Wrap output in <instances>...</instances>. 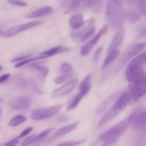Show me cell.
Listing matches in <instances>:
<instances>
[{"label": "cell", "instance_id": "obj_22", "mask_svg": "<svg viewBox=\"0 0 146 146\" xmlns=\"http://www.w3.org/2000/svg\"><path fill=\"white\" fill-rule=\"evenodd\" d=\"M68 48H66V47H63V46H56L54 47V48H51L49 50H47V51H44V52L41 53L40 54V56H44V58H48V57H51L52 56L56 55V54H60V53H63L65 52V51H68Z\"/></svg>", "mask_w": 146, "mask_h": 146}, {"label": "cell", "instance_id": "obj_1", "mask_svg": "<svg viewBox=\"0 0 146 146\" xmlns=\"http://www.w3.org/2000/svg\"><path fill=\"white\" fill-rule=\"evenodd\" d=\"M106 16L108 24L113 29L123 28L126 19V10L123 1L118 0H110L106 1Z\"/></svg>", "mask_w": 146, "mask_h": 146}, {"label": "cell", "instance_id": "obj_46", "mask_svg": "<svg viewBox=\"0 0 146 146\" xmlns=\"http://www.w3.org/2000/svg\"><path fill=\"white\" fill-rule=\"evenodd\" d=\"M143 146H144V145H143Z\"/></svg>", "mask_w": 146, "mask_h": 146}, {"label": "cell", "instance_id": "obj_45", "mask_svg": "<svg viewBox=\"0 0 146 146\" xmlns=\"http://www.w3.org/2000/svg\"><path fill=\"white\" fill-rule=\"evenodd\" d=\"M0 113H1V108H0Z\"/></svg>", "mask_w": 146, "mask_h": 146}, {"label": "cell", "instance_id": "obj_37", "mask_svg": "<svg viewBox=\"0 0 146 146\" xmlns=\"http://www.w3.org/2000/svg\"><path fill=\"white\" fill-rule=\"evenodd\" d=\"M7 2L10 4H12V5H15V6H19V7H26V6L27 5V3L21 1H8Z\"/></svg>", "mask_w": 146, "mask_h": 146}, {"label": "cell", "instance_id": "obj_33", "mask_svg": "<svg viewBox=\"0 0 146 146\" xmlns=\"http://www.w3.org/2000/svg\"><path fill=\"white\" fill-rule=\"evenodd\" d=\"M135 4H137L138 10L140 14L142 15H145L146 12V1H135Z\"/></svg>", "mask_w": 146, "mask_h": 146}, {"label": "cell", "instance_id": "obj_5", "mask_svg": "<svg viewBox=\"0 0 146 146\" xmlns=\"http://www.w3.org/2000/svg\"><path fill=\"white\" fill-rule=\"evenodd\" d=\"M145 52L140 54L138 56L132 60L128 64L125 71V77L128 82L131 81L133 78L142 70H143V66L145 64Z\"/></svg>", "mask_w": 146, "mask_h": 146}, {"label": "cell", "instance_id": "obj_4", "mask_svg": "<svg viewBox=\"0 0 146 146\" xmlns=\"http://www.w3.org/2000/svg\"><path fill=\"white\" fill-rule=\"evenodd\" d=\"M128 95L130 97V102L132 104L136 102L138 100L145 95V75L143 70L138 73L128 86Z\"/></svg>", "mask_w": 146, "mask_h": 146}, {"label": "cell", "instance_id": "obj_39", "mask_svg": "<svg viewBox=\"0 0 146 146\" xmlns=\"http://www.w3.org/2000/svg\"><path fill=\"white\" fill-rule=\"evenodd\" d=\"M9 78H10L9 74H4V75L1 76H0V84H2V83L7 81Z\"/></svg>", "mask_w": 146, "mask_h": 146}, {"label": "cell", "instance_id": "obj_42", "mask_svg": "<svg viewBox=\"0 0 146 146\" xmlns=\"http://www.w3.org/2000/svg\"><path fill=\"white\" fill-rule=\"evenodd\" d=\"M101 51H102V47H100V48H98V49L96 50V51L95 55H94V61H96L97 60H98L99 55L101 53Z\"/></svg>", "mask_w": 146, "mask_h": 146}, {"label": "cell", "instance_id": "obj_14", "mask_svg": "<svg viewBox=\"0 0 146 146\" xmlns=\"http://www.w3.org/2000/svg\"><path fill=\"white\" fill-rule=\"evenodd\" d=\"M10 108L15 110H25L29 108L31 105V101L28 97L17 96L10 100L8 103Z\"/></svg>", "mask_w": 146, "mask_h": 146}, {"label": "cell", "instance_id": "obj_44", "mask_svg": "<svg viewBox=\"0 0 146 146\" xmlns=\"http://www.w3.org/2000/svg\"><path fill=\"white\" fill-rule=\"evenodd\" d=\"M1 68H2V66H0V70H1Z\"/></svg>", "mask_w": 146, "mask_h": 146}, {"label": "cell", "instance_id": "obj_34", "mask_svg": "<svg viewBox=\"0 0 146 146\" xmlns=\"http://www.w3.org/2000/svg\"><path fill=\"white\" fill-rule=\"evenodd\" d=\"M85 141V139H81L79 140V141H68V142H64L62 143H60L56 146H78L81 145V144H82L83 143H84Z\"/></svg>", "mask_w": 146, "mask_h": 146}, {"label": "cell", "instance_id": "obj_12", "mask_svg": "<svg viewBox=\"0 0 146 146\" xmlns=\"http://www.w3.org/2000/svg\"><path fill=\"white\" fill-rule=\"evenodd\" d=\"M108 30V26L106 24V25H104V27L100 29V31L96 34L95 36H94L91 41L87 42L85 45L81 47V50H80V54H81V55L82 56L88 55V54H89L90 51H91V50H92V48H94V46L98 43V41H99L100 38H101V37L106 34V33H107Z\"/></svg>", "mask_w": 146, "mask_h": 146}, {"label": "cell", "instance_id": "obj_38", "mask_svg": "<svg viewBox=\"0 0 146 146\" xmlns=\"http://www.w3.org/2000/svg\"><path fill=\"white\" fill-rule=\"evenodd\" d=\"M18 139H17V138H15V139L11 140V141H9V142L6 143L4 146H16L18 144Z\"/></svg>", "mask_w": 146, "mask_h": 146}, {"label": "cell", "instance_id": "obj_18", "mask_svg": "<svg viewBox=\"0 0 146 146\" xmlns=\"http://www.w3.org/2000/svg\"><path fill=\"white\" fill-rule=\"evenodd\" d=\"M78 124H79V122H75L72 124H70V125H66V126L62 127L60 129L57 130L55 133L52 135V136L50 138V139L48 140L49 142L54 141V140L56 139V138H59V137L63 136V135H66V134L68 133L71 132L74 130H75L77 127L78 126Z\"/></svg>", "mask_w": 146, "mask_h": 146}, {"label": "cell", "instance_id": "obj_17", "mask_svg": "<svg viewBox=\"0 0 146 146\" xmlns=\"http://www.w3.org/2000/svg\"><path fill=\"white\" fill-rule=\"evenodd\" d=\"M124 36H125V31H124V29L121 28L120 29H118L116 34L114 36L112 41L110 44L109 47L108 48V53L111 52V51H114V50H117V48L122 44L123 41L124 39Z\"/></svg>", "mask_w": 146, "mask_h": 146}, {"label": "cell", "instance_id": "obj_24", "mask_svg": "<svg viewBox=\"0 0 146 146\" xmlns=\"http://www.w3.org/2000/svg\"><path fill=\"white\" fill-rule=\"evenodd\" d=\"M119 54H120V51L118 49L114 50V51L108 53V56H107V57L105 58L104 63H103V66H102L103 69L106 68L110 64H111L113 61H115V60L118 58Z\"/></svg>", "mask_w": 146, "mask_h": 146}, {"label": "cell", "instance_id": "obj_27", "mask_svg": "<svg viewBox=\"0 0 146 146\" xmlns=\"http://www.w3.org/2000/svg\"><path fill=\"white\" fill-rule=\"evenodd\" d=\"M44 56H35V57H31V58H27V59L24 60V61H20V62H18L17 63V64H15V66H14L16 67V68H19V67H21V66H24V65H26V64H29V63H33L34 62V61H37V60H40V59H44Z\"/></svg>", "mask_w": 146, "mask_h": 146}, {"label": "cell", "instance_id": "obj_10", "mask_svg": "<svg viewBox=\"0 0 146 146\" xmlns=\"http://www.w3.org/2000/svg\"><path fill=\"white\" fill-rule=\"evenodd\" d=\"M62 106L61 104L48 107L44 108H36L31 112V117L34 120H42L46 118H51L53 115H56L61 110Z\"/></svg>", "mask_w": 146, "mask_h": 146}, {"label": "cell", "instance_id": "obj_8", "mask_svg": "<svg viewBox=\"0 0 146 146\" xmlns=\"http://www.w3.org/2000/svg\"><path fill=\"white\" fill-rule=\"evenodd\" d=\"M128 125H130L135 130L145 128V111L143 108L135 110L128 118L126 121Z\"/></svg>", "mask_w": 146, "mask_h": 146}, {"label": "cell", "instance_id": "obj_11", "mask_svg": "<svg viewBox=\"0 0 146 146\" xmlns=\"http://www.w3.org/2000/svg\"><path fill=\"white\" fill-rule=\"evenodd\" d=\"M41 21H31V22L25 23V24H20V25H16L14 27H11L10 29H9L8 30H7L6 31H3L2 35L4 37H12L14 36L17 35V34L20 32H22V31H26V30L29 29L33 28V27H35L36 26L40 25L41 24Z\"/></svg>", "mask_w": 146, "mask_h": 146}, {"label": "cell", "instance_id": "obj_29", "mask_svg": "<svg viewBox=\"0 0 146 146\" xmlns=\"http://www.w3.org/2000/svg\"><path fill=\"white\" fill-rule=\"evenodd\" d=\"M53 130H54V128H48V129L45 130V131H42L41 133H40L38 135L36 136L34 143H38V142H40L41 141H42L43 139H44V138H45L50 133H51V131H53Z\"/></svg>", "mask_w": 146, "mask_h": 146}, {"label": "cell", "instance_id": "obj_36", "mask_svg": "<svg viewBox=\"0 0 146 146\" xmlns=\"http://www.w3.org/2000/svg\"><path fill=\"white\" fill-rule=\"evenodd\" d=\"M32 131H33V128H31V127L24 130V131H23L22 132L19 134V135L18 138H17V139H19V138H23V137L27 136V135H28V134H29Z\"/></svg>", "mask_w": 146, "mask_h": 146}, {"label": "cell", "instance_id": "obj_7", "mask_svg": "<svg viewBox=\"0 0 146 146\" xmlns=\"http://www.w3.org/2000/svg\"><path fill=\"white\" fill-rule=\"evenodd\" d=\"M95 29V20L94 19H91L84 23L78 31L71 33V37L74 39L79 40L83 42L94 34Z\"/></svg>", "mask_w": 146, "mask_h": 146}, {"label": "cell", "instance_id": "obj_3", "mask_svg": "<svg viewBox=\"0 0 146 146\" xmlns=\"http://www.w3.org/2000/svg\"><path fill=\"white\" fill-rule=\"evenodd\" d=\"M130 103V97L128 93L121 94L119 98L114 103L112 108L102 117L98 123V128L103 126L105 124L108 123L110 121H113L116 118Z\"/></svg>", "mask_w": 146, "mask_h": 146}, {"label": "cell", "instance_id": "obj_15", "mask_svg": "<svg viewBox=\"0 0 146 146\" xmlns=\"http://www.w3.org/2000/svg\"><path fill=\"white\" fill-rule=\"evenodd\" d=\"M121 91H115V93H113V94L110 95L107 98H106L98 107H97L96 110L95 111V113L97 115H99L101 114L104 113L111 105L114 104V103L116 101V100L119 98V96H121Z\"/></svg>", "mask_w": 146, "mask_h": 146}, {"label": "cell", "instance_id": "obj_26", "mask_svg": "<svg viewBox=\"0 0 146 146\" xmlns=\"http://www.w3.org/2000/svg\"><path fill=\"white\" fill-rule=\"evenodd\" d=\"M31 68H32L33 69L36 70L37 71H38L41 75V78H46V77L47 76L48 74V67L46 66H39V65H36V64H32V65L30 66Z\"/></svg>", "mask_w": 146, "mask_h": 146}, {"label": "cell", "instance_id": "obj_31", "mask_svg": "<svg viewBox=\"0 0 146 146\" xmlns=\"http://www.w3.org/2000/svg\"><path fill=\"white\" fill-rule=\"evenodd\" d=\"M73 75H74V74H73L72 73L68 74H63V75L61 76L57 77V78L54 80V82H55V84H62V83L65 82V81H66L68 79L71 78Z\"/></svg>", "mask_w": 146, "mask_h": 146}, {"label": "cell", "instance_id": "obj_40", "mask_svg": "<svg viewBox=\"0 0 146 146\" xmlns=\"http://www.w3.org/2000/svg\"><path fill=\"white\" fill-rule=\"evenodd\" d=\"M29 57H30L29 55L24 56H21V57H18V58H14L11 61H12V62H20V61H24V59H27V58H29Z\"/></svg>", "mask_w": 146, "mask_h": 146}, {"label": "cell", "instance_id": "obj_6", "mask_svg": "<svg viewBox=\"0 0 146 146\" xmlns=\"http://www.w3.org/2000/svg\"><path fill=\"white\" fill-rule=\"evenodd\" d=\"M12 84L15 86L21 88V89L27 90V91L35 92L37 94H43L41 88L38 87V84L33 78L23 76L21 75H17L13 78Z\"/></svg>", "mask_w": 146, "mask_h": 146}, {"label": "cell", "instance_id": "obj_9", "mask_svg": "<svg viewBox=\"0 0 146 146\" xmlns=\"http://www.w3.org/2000/svg\"><path fill=\"white\" fill-rule=\"evenodd\" d=\"M145 47V43H140V44H134V45L128 47V49L125 51L123 54L122 57L120 59L119 62L117 64L116 67V71H119L120 69L122 68V67L129 61L131 58L136 56L139 52H141L142 50H143Z\"/></svg>", "mask_w": 146, "mask_h": 146}, {"label": "cell", "instance_id": "obj_35", "mask_svg": "<svg viewBox=\"0 0 146 146\" xmlns=\"http://www.w3.org/2000/svg\"><path fill=\"white\" fill-rule=\"evenodd\" d=\"M36 136V135H31V136L27 137V138H26V139H24V141L21 143V146H27L34 143V141H35Z\"/></svg>", "mask_w": 146, "mask_h": 146}, {"label": "cell", "instance_id": "obj_19", "mask_svg": "<svg viewBox=\"0 0 146 146\" xmlns=\"http://www.w3.org/2000/svg\"><path fill=\"white\" fill-rule=\"evenodd\" d=\"M90 90L89 89H86V90H81L79 91V93L77 94L76 95L74 96L68 103V105H67V110L68 111H71V110L75 108L78 105V104L80 103V101L88 94Z\"/></svg>", "mask_w": 146, "mask_h": 146}, {"label": "cell", "instance_id": "obj_41", "mask_svg": "<svg viewBox=\"0 0 146 146\" xmlns=\"http://www.w3.org/2000/svg\"><path fill=\"white\" fill-rule=\"evenodd\" d=\"M138 33L140 34V35L143 36H145V25H143L140 27V28L138 29Z\"/></svg>", "mask_w": 146, "mask_h": 146}, {"label": "cell", "instance_id": "obj_13", "mask_svg": "<svg viewBox=\"0 0 146 146\" xmlns=\"http://www.w3.org/2000/svg\"><path fill=\"white\" fill-rule=\"evenodd\" d=\"M78 83V78H74L69 80L68 82L62 86L60 88L54 90L52 93V96L54 97H59L62 96L66 95L73 91L76 87Z\"/></svg>", "mask_w": 146, "mask_h": 146}, {"label": "cell", "instance_id": "obj_23", "mask_svg": "<svg viewBox=\"0 0 146 146\" xmlns=\"http://www.w3.org/2000/svg\"><path fill=\"white\" fill-rule=\"evenodd\" d=\"M125 17L127 18L128 21L131 24H135L138 22L141 19V14H140L139 11L134 9H131L126 11V16Z\"/></svg>", "mask_w": 146, "mask_h": 146}, {"label": "cell", "instance_id": "obj_16", "mask_svg": "<svg viewBox=\"0 0 146 146\" xmlns=\"http://www.w3.org/2000/svg\"><path fill=\"white\" fill-rule=\"evenodd\" d=\"M91 1H74L68 8L66 10L64 14H69L77 11L91 9Z\"/></svg>", "mask_w": 146, "mask_h": 146}, {"label": "cell", "instance_id": "obj_30", "mask_svg": "<svg viewBox=\"0 0 146 146\" xmlns=\"http://www.w3.org/2000/svg\"><path fill=\"white\" fill-rule=\"evenodd\" d=\"M104 4L103 1H91V9L94 11V12H98L101 10Z\"/></svg>", "mask_w": 146, "mask_h": 146}, {"label": "cell", "instance_id": "obj_2", "mask_svg": "<svg viewBox=\"0 0 146 146\" xmlns=\"http://www.w3.org/2000/svg\"><path fill=\"white\" fill-rule=\"evenodd\" d=\"M128 125L125 121H121L106 132L101 134L97 140L96 143L102 142V144L99 146H113L116 143L122 134L126 131Z\"/></svg>", "mask_w": 146, "mask_h": 146}, {"label": "cell", "instance_id": "obj_43", "mask_svg": "<svg viewBox=\"0 0 146 146\" xmlns=\"http://www.w3.org/2000/svg\"><path fill=\"white\" fill-rule=\"evenodd\" d=\"M2 34H3V31H1V29H0V35H2Z\"/></svg>", "mask_w": 146, "mask_h": 146}, {"label": "cell", "instance_id": "obj_32", "mask_svg": "<svg viewBox=\"0 0 146 146\" xmlns=\"http://www.w3.org/2000/svg\"><path fill=\"white\" fill-rule=\"evenodd\" d=\"M60 70L64 74H71L73 71V66L68 63H64L61 65Z\"/></svg>", "mask_w": 146, "mask_h": 146}, {"label": "cell", "instance_id": "obj_21", "mask_svg": "<svg viewBox=\"0 0 146 146\" xmlns=\"http://www.w3.org/2000/svg\"><path fill=\"white\" fill-rule=\"evenodd\" d=\"M84 15L77 14L69 19V26L71 29H78L84 24Z\"/></svg>", "mask_w": 146, "mask_h": 146}, {"label": "cell", "instance_id": "obj_28", "mask_svg": "<svg viewBox=\"0 0 146 146\" xmlns=\"http://www.w3.org/2000/svg\"><path fill=\"white\" fill-rule=\"evenodd\" d=\"M91 75L88 74V76L85 77L82 81L81 82L79 86V91L81 90H86V89H91Z\"/></svg>", "mask_w": 146, "mask_h": 146}, {"label": "cell", "instance_id": "obj_25", "mask_svg": "<svg viewBox=\"0 0 146 146\" xmlns=\"http://www.w3.org/2000/svg\"><path fill=\"white\" fill-rule=\"evenodd\" d=\"M27 121V118L24 115H18L16 116L13 117L10 121L9 122V125L11 127H15L19 125V124L23 123L24 122Z\"/></svg>", "mask_w": 146, "mask_h": 146}, {"label": "cell", "instance_id": "obj_20", "mask_svg": "<svg viewBox=\"0 0 146 146\" xmlns=\"http://www.w3.org/2000/svg\"><path fill=\"white\" fill-rule=\"evenodd\" d=\"M53 12V9L51 7H45L43 8L38 9L34 10L28 13L26 15V17L28 19H34L37 17H42V16L47 15V14H51Z\"/></svg>", "mask_w": 146, "mask_h": 146}]
</instances>
